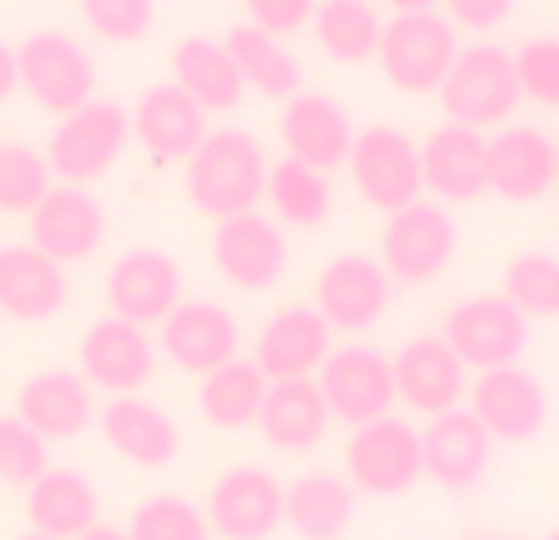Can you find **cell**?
Wrapping results in <instances>:
<instances>
[{
    "label": "cell",
    "mask_w": 559,
    "mask_h": 540,
    "mask_svg": "<svg viewBox=\"0 0 559 540\" xmlns=\"http://www.w3.org/2000/svg\"><path fill=\"white\" fill-rule=\"evenodd\" d=\"M128 143H133L128 108L114 104V98H88V104H79L74 114H64L55 124V133L45 143V163L64 187H88L104 173H114Z\"/></svg>",
    "instance_id": "277c9868"
},
{
    "label": "cell",
    "mask_w": 559,
    "mask_h": 540,
    "mask_svg": "<svg viewBox=\"0 0 559 540\" xmlns=\"http://www.w3.org/2000/svg\"><path fill=\"white\" fill-rule=\"evenodd\" d=\"M456 25L442 10H413V15H388L383 39H378V74L397 89V94H437L456 64Z\"/></svg>",
    "instance_id": "3957f363"
},
{
    "label": "cell",
    "mask_w": 559,
    "mask_h": 540,
    "mask_svg": "<svg viewBox=\"0 0 559 540\" xmlns=\"http://www.w3.org/2000/svg\"><path fill=\"white\" fill-rule=\"evenodd\" d=\"M472 540H501V536H472Z\"/></svg>",
    "instance_id": "f907efd6"
},
{
    "label": "cell",
    "mask_w": 559,
    "mask_h": 540,
    "mask_svg": "<svg viewBox=\"0 0 559 540\" xmlns=\"http://www.w3.org/2000/svg\"><path fill=\"white\" fill-rule=\"evenodd\" d=\"M79 540H128V531H123V526H108V521H98V526H88V531L79 536Z\"/></svg>",
    "instance_id": "7dc6e473"
},
{
    "label": "cell",
    "mask_w": 559,
    "mask_h": 540,
    "mask_svg": "<svg viewBox=\"0 0 559 540\" xmlns=\"http://www.w3.org/2000/svg\"><path fill=\"white\" fill-rule=\"evenodd\" d=\"M108 236V216L88 187H49V197L29 212V246L45 251L59 266H79L104 246Z\"/></svg>",
    "instance_id": "ffe728a7"
},
{
    "label": "cell",
    "mask_w": 559,
    "mask_h": 540,
    "mask_svg": "<svg viewBox=\"0 0 559 540\" xmlns=\"http://www.w3.org/2000/svg\"><path fill=\"white\" fill-rule=\"evenodd\" d=\"M128 124H133V143H143V153L157 163H187L202 148V138L212 133L206 108L192 104V94H182L173 79L147 84L128 108Z\"/></svg>",
    "instance_id": "cb8c5ba5"
},
{
    "label": "cell",
    "mask_w": 559,
    "mask_h": 540,
    "mask_svg": "<svg viewBox=\"0 0 559 540\" xmlns=\"http://www.w3.org/2000/svg\"><path fill=\"white\" fill-rule=\"evenodd\" d=\"M69 305V270L29 242L0 246V315L20 325H45Z\"/></svg>",
    "instance_id": "484cf974"
},
{
    "label": "cell",
    "mask_w": 559,
    "mask_h": 540,
    "mask_svg": "<svg viewBox=\"0 0 559 540\" xmlns=\"http://www.w3.org/2000/svg\"><path fill=\"white\" fill-rule=\"evenodd\" d=\"M167 64H173V84L182 89V94H192V104H202L206 118L241 108L246 79H241V69H236L226 39L187 35L173 45V59H167Z\"/></svg>",
    "instance_id": "f546056e"
},
{
    "label": "cell",
    "mask_w": 559,
    "mask_h": 540,
    "mask_svg": "<svg viewBox=\"0 0 559 540\" xmlns=\"http://www.w3.org/2000/svg\"><path fill=\"white\" fill-rule=\"evenodd\" d=\"M202 512L222 540H271L285 526V482L265 467H231L212 482Z\"/></svg>",
    "instance_id": "9a60e30c"
},
{
    "label": "cell",
    "mask_w": 559,
    "mask_h": 540,
    "mask_svg": "<svg viewBox=\"0 0 559 540\" xmlns=\"http://www.w3.org/2000/svg\"><path fill=\"white\" fill-rule=\"evenodd\" d=\"M15 418H25L39 437H79L94 423V388L74 368H39L20 378L15 388Z\"/></svg>",
    "instance_id": "4316f807"
},
{
    "label": "cell",
    "mask_w": 559,
    "mask_h": 540,
    "mask_svg": "<svg viewBox=\"0 0 559 540\" xmlns=\"http://www.w3.org/2000/svg\"><path fill=\"white\" fill-rule=\"evenodd\" d=\"M79 374L88 388H104L108 398H133L157 374V339L153 329L133 319L104 315L79 334Z\"/></svg>",
    "instance_id": "8fae6325"
},
{
    "label": "cell",
    "mask_w": 559,
    "mask_h": 540,
    "mask_svg": "<svg viewBox=\"0 0 559 540\" xmlns=\"http://www.w3.org/2000/svg\"><path fill=\"white\" fill-rule=\"evenodd\" d=\"M393 388L397 403H407V413L442 418L466 403L472 378H466V364L447 349L442 334H417L393 354Z\"/></svg>",
    "instance_id": "e0dca14e"
},
{
    "label": "cell",
    "mask_w": 559,
    "mask_h": 540,
    "mask_svg": "<svg viewBox=\"0 0 559 540\" xmlns=\"http://www.w3.org/2000/svg\"><path fill=\"white\" fill-rule=\"evenodd\" d=\"M344 167H348V177H354L358 197H364L373 212H383V216L423 197V163H417V143L393 124L358 128Z\"/></svg>",
    "instance_id": "9c48e42d"
},
{
    "label": "cell",
    "mask_w": 559,
    "mask_h": 540,
    "mask_svg": "<svg viewBox=\"0 0 559 540\" xmlns=\"http://www.w3.org/2000/svg\"><path fill=\"white\" fill-rule=\"evenodd\" d=\"M329 339H334V329H329V319L319 315L314 305H280L275 315L255 329L251 364L261 368L271 384H280V378H314L319 368H324L329 349H334Z\"/></svg>",
    "instance_id": "7402d4cb"
},
{
    "label": "cell",
    "mask_w": 559,
    "mask_h": 540,
    "mask_svg": "<svg viewBox=\"0 0 559 540\" xmlns=\"http://www.w3.org/2000/svg\"><path fill=\"white\" fill-rule=\"evenodd\" d=\"M456 256V222L452 207L417 197V202L388 212L383 232H378V266L397 285H432Z\"/></svg>",
    "instance_id": "5b68a950"
},
{
    "label": "cell",
    "mask_w": 559,
    "mask_h": 540,
    "mask_svg": "<svg viewBox=\"0 0 559 540\" xmlns=\"http://www.w3.org/2000/svg\"><path fill=\"white\" fill-rule=\"evenodd\" d=\"M79 20L108 45H138L157 20V0H79Z\"/></svg>",
    "instance_id": "ab89813d"
},
{
    "label": "cell",
    "mask_w": 559,
    "mask_h": 540,
    "mask_svg": "<svg viewBox=\"0 0 559 540\" xmlns=\"http://www.w3.org/2000/svg\"><path fill=\"white\" fill-rule=\"evenodd\" d=\"M108 315L133 319L143 329H157L177 305H182V266L157 246H133L123 251L104 275Z\"/></svg>",
    "instance_id": "5bb4252c"
},
{
    "label": "cell",
    "mask_w": 559,
    "mask_h": 540,
    "mask_svg": "<svg viewBox=\"0 0 559 540\" xmlns=\"http://www.w3.org/2000/svg\"><path fill=\"white\" fill-rule=\"evenodd\" d=\"M555 173H559V138H555Z\"/></svg>",
    "instance_id": "681fc988"
},
{
    "label": "cell",
    "mask_w": 559,
    "mask_h": 540,
    "mask_svg": "<svg viewBox=\"0 0 559 540\" xmlns=\"http://www.w3.org/2000/svg\"><path fill=\"white\" fill-rule=\"evenodd\" d=\"M15 64H20V89L55 118L74 114L79 104L94 98V84H98L94 55H88L74 35H64V30H39V35H29L25 45L15 49Z\"/></svg>",
    "instance_id": "ba28073f"
},
{
    "label": "cell",
    "mask_w": 559,
    "mask_h": 540,
    "mask_svg": "<svg viewBox=\"0 0 559 540\" xmlns=\"http://www.w3.org/2000/svg\"><path fill=\"white\" fill-rule=\"evenodd\" d=\"M511 55H515V79H521V98H531L540 108H559V39L535 35Z\"/></svg>",
    "instance_id": "b9f144b4"
},
{
    "label": "cell",
    "mask_w": 559,
    "mask_h": 540,
    "mask_svg": "<svg viewBox=\"0 0 559 540\" xmlns=\"http://www.w3.org/2000/svg\"><path fill=\"white\" fill-rule=\"evenodd\" d=\"M226 49H231V59L251 94L280 98V104L299 94V59L285 39L265 35V30H255V25H231L226 30Z\"/></svg>",
    "instance_id": "e575fe53"
},
{
    "label": "cell",
    "mask_w": 559,
    "mask_h": 540,
    "mask_svg": "<svg viewBox=\"0 0 559 540\" xmlns=\"http://www.w3.org/2000/svg\"><path fill=\"white\" fill-rule=\"evenodd\" d=\"M515 10V0H442V15L452 20L456 30H472V35H486V30L506 25Z\"/></svg>",
    "instance_id": "ee69618b"
},
{
    "label": "cell",
    "mask_w": 559,
    "mask_h": 540,
    "mask_svg": "<svg viewBox=\"0 0 559 540\" xmlns=\"http://www.w3.org/2000/svg\"><path fill=\"white\" fill-rule=\"evenodd\" d=\"M309 30H314L319 55H329L334 64H373L383 15L373 0H319Z\"/></svg>",
    "instance_id": "836d02e7"
},
{
    "label": "cell",
    "mask_w": 559,
    "mask_h": 540,
    "mask_svg": "<svg viewBox=\"0 0 559 540\" xmlns=\"http://www.w3.org/2000/svg\"><path fill=\"white\" fill-rule=\"evenodd\" d=\"M15 540H55V536H39V531H25V536H15Z\"/></svg>",
    "instance_id": "c3c4849f"
},
{
    "label": "cell",
    "mask_w": 559,
    "mask_h": 540,
    "mask_svg": "<svg viewBox=\"0 0 559 540\" xmlns=\"http://www.w3.org/2000/svg\"><path fill=\"white\" fill-rule=\"evenodd\" d=\"M491 437L466 408H452L442 418H427L423 427V477H432L447 492H472L491 472Z\"/></svg>",
    "instance_id": "d4e9b609"
},
{
    "label": "cell",
    "mask_w": 559,
    "mask_h": 540,
    "mask_svg": "<svg viewBox=\"0 0 559 540\" xmlns=\"http://www.w3.org/2000/svg\"><path fill=\"white\" fill-rule=\"evenodd\" d=\"M275 128H280V143H285V157L319 167V173L344 167L358 133L354 118L344 114V104L334 94H305V89L280 104Z\"/></svg>",
    "instance_id": "44dd1931"
},
{
    "label": "cell",
    "mask_w": 559,
    "mask_h": 540,
    "mask_svg": "<svg viewBox=\"0 0 559 540\" xmlns=\"http://www.w3.org/2000/svg\"><path fill=\"white\" fill-rule=\"evenodd\" d=\"M236 349H241V325L216 300H182L157 325V354L192 378H206L212 368L231 364Z\"/></svg>",
    "instance_id": "2e32d148"
},
{
    "label": "cell",
    "mask_w": 559,
    "mask_h": 540,
    "mask_svg": "<svg viewBox=\"0 0 559 540\" xmlns=\"http://www.w3.org/2000/svg\"><path fill=\"white\" fill-rule=\"evenodd\" d=\"M309 305L329 319L334 334H368L388 315V305H393V280L378 266V256L344 251L319 266Z\"/></svg>",
    "instance_id": "7c38bea8"
},
{
    "label": "cell",
    "mask_w": 559,
    "mask_h": 540,
    "mask_svg": "<svg viewBox=\"0 0 559 540\" xmlns=\"http://www.w3.org/2000/svg\"><path fill=\"white\" fill-rule=\"evenodd\" d=\"M25 521L39 536L79 540L88 526H98L94 482L84 472H74V467H49L45 477H35L25 486Z\"/></svg>",
    "instance_id": "4dcf8cb0"
},
{
    "label": "cell",
    "mask_w": 559,
    "mask_h": 540,
    "mask_svg": "<svg viewBox=\"0 0 559 540\" xmlns=\"http://www.w3.org/2000/svg\"><path fill=\"white\" fill-rule=\"evenodd\" d=\"M540 540H559V531H550V536H540Z\"/></svg>",
    "instance_id": "816d5d0a"
},
{
    "label": "cell",
    "mask_w": 559,
    "mask_h": 540,
    "mask_svg": "<svg viewBox=\"0 0 559 540\" xmlns=\"http://www.w3.org/2000/svg\"><path fill=\"white\" fill-rule=\"evenodd\" d=\"M20 89V64H15V49L0 39V104H5L10 94Z\"/></svg>",
    "instance_id": "f6af8a7d"
},
{
    "label": "cell",
    "mask_w": 559,
    "mask_h": 540,
    "mask_svg": "<svg viewBox=\"0 0 559 540\" xmlns=\"http://www.w3.org/2000/svg\"><path fill=\"white\" fill-rule=\"evenodd\" d=\"M314 384H319V394H324L334 423H344V427H364V423H373V418H388L397 403L393 354H383V349H373V344L329 349Z\"/></svg>",
    "instance_id": "30bf717a"
},
{
    "label": "cell",
    "mask_w": 559,
    "mask_h": 540,
    "mask_svg": "<svg viewBox=\"0 0 559 540\" xmlns=\"http://www.w3.org/2000/svg\"><path fill=\"white\" fill-rule=\"evenodd\" d=\"M49 472V447L25 418H0V482L5 486H29L35 477Z\"/></svg>",
    "instance_id": "60d3db41"
},
{
    "label": "cell",
    "mask_w": 559,
    "mask_h": 540,
    "mask_svg": "<svg viewBox=\"0 0 559 540\" xmlns=\"http://www.w3.org/2000/svg\"><path fill=\"white\" fill-rule=\"evenodd\" d=\"M437 98H442L447 124L476 128V133H496V128L511 124V114L521 108L515 55L506 45H491V39L462 45L447 84L437 89Z\"/></svg>",
    "instance_id": "7a4b0ae2"
},
{
    "label": "cell",
    "mask_w": 559,
    "mask_h": 540,
    "mask_svg": "<svg viewBox=\"0 0 559 540\" xmlns=\"http://www.w3.org/2000/svg\"><path fill=\"white\" fill-rule=\"evenodd\" d=\"M501 295L525 319H559V256L555 251L511 256V266L501 275Z\"/></svg>",
    "instance_id": "8d00e7d4"
},
{
    "label": "cell",
    "mask_w": 559,
    "mask_h": 540,
    "mask_svg": "<svg viewBox=\"0 0 559 540\" xmlns=\"http://www.w3.org/2000/svg\"><path fill=\"white\" fill-rule=\"evenodd\" d=\"M55 187L45 153H35L29 143H0V212L29 216Z\"/></svg>",
    "instance_id": "f35d334b"
},
{
    "label": "cell",
    "mask_w": 559,
    "mask_h": 540,
    "mask_svg": "<svg viewBox=\"0 0 559 540\" xmlns=\"http://www.w3.org/2000/svg\"><path fill=\"white\" fill-rule=\"evenodd\" d=\"M383 5L393 10V15H413V10H437L442 0H383Z\"/></svg>",
    "instance_id": "bcb514c9"
},
{
    "label": "cell",
    "mask_w": 559,
    "mask_h": 540,
    "mask_svg": "<svg viewBox=\"0 0 559 540\" xmlns=\"http://www.w3.org/2000/svg\"><path fill=\"white\" fill-rule=\"evenodd\" d=\"M442 339L466 374H486V368L521 364L525 344H531V319L511 305L506 295H466L442 315Z\"/></svg>",
    "instance_id": "52a82bcc"
},
{
    "label": "cell",
    "mask_w": 559,
    "mask_h": 540,
    "mask_svg": "<svg viewBox=\"0 0 559 540\" xmlns=\"http://www.w3.org/2000/svg\"><path fill=\"white\" fill-rule=\"evenodd\" d=\"M559 183L555 138L535 124H501L486 133V192L506 202H540Z\"/></svg>",
    "instance_id": "d6986e66"
},
{
    "label": "cell",
    "mask_w": 559,
    "mask_h": 540,
    "mask_svg": "<svg viewBox=\"0 0 559 540\" xmlns=\"http://www.w3.org/2000/svg\"><path fill=\"white\" fill-rule=\"evenodd\" d=\"M128 540H212V526H206V512L187 496H147V502L133 506L128 516Z\"/></svg>",
    "instance_id": "74e56055"
},
{
    "label": "cell",
    "mask_w": 559,
    "mask_h": 540,
    "mask_svg": "<svg viewBox=\"0 0 559 540\" xmlns=\"http://www.w3.org/2000/svg\"><path fill=\"white\" fill-rule=\"evenodd\" d=\"M423 163V197L442 207H466L486 197V133L462 124H437L417 143Z\"/></svg>",
    "instance_id": "603a6c76"
},
{
    "label": "cell",
    "mask_w": 559,
    "mask_h": 540,
    "mask_svg": "<svg viewBox=\"0 0 559 540\" xmlns=\"http://www.w3.org/2000/svg\"><path fill=\"white\" fill-rule=\"evenodd\" d=\"M466 413L486 427L491 443H531L545 427V418H550V398H545V384L531 368L506 364L472 378Z\"/></svg>",
    "instance_id": "4fadbf2b"
},
{
    "label": "cell",
    "mask_w": 559,
    "mask_h": 540,
    "mask_svg": "<svg viewBox=\"0 0 559 540\" xmlns=\"http://www.w3.org/2000/svg\"><path fill=\"white\" fill-rule=\"evenodd\" d=\"M329 423H334V413H329L314 378H280V384H271L261 418H255L261 437L275 453H314L329 437Z\"/></svg>",
    "instance_id": "f1b7e54d"
},
{
    "label": "cell",
    "mask_w": 559,
    "mask_h": 540,
    "mask_svg": "<svg viewBox=\"0 0 559 540\" xmlns=\"http://www.w3.org/2000/svg\"><path fill=\"white\" fill-rule=\"evenodd\" d=\"M314 5L319 0H241L246 25L265 30V35H275V39H289V35H299V30H309Z\"/></svg>",
    "instance_id": "7bdbcfd3"
},
{
    "label": "cell",
    "mask_w": 559,
    "mask_h": 540,
    "mask_svg": "<svg viewBox=\"0 0 559 540\" xmlns=\"http://www.w3.org/2000/svg\"><path fill=\"white\" fill-rule=\"evenodd\" d=\"M212 266L236 290H271L280 285V275L289 266L285 232H280V222L261 212L226 216L212 232Z\"/></svg>",
    "instance_id": "ac0fdd59"
},
{
    "label": "cell",
    "mask_w": 559,
    "mask_h": 540,
    "mask_svg": "<svg viewBox=\"0 0 559 540\" xmlns=\"http://www.w3.org/2000/svg\"><path fill=\"white\" fill-rule=\"evenodd\" d=\"M265 148L246 128H212L192 157H187V202L206 216V222H226V216L255 212L265 202Z\"/></svg>",
    "instance_id": "6da1fadb"
},
{
    "label": "cell",
    "mask_w": 559,
    "mask_h": 540,
    "mask_svg": "<svg viewBox=\"0 0 559 540\" xmlns=\"http://www.w3.org/2000/svg\"><path fill=\"white\" fill-rule=\"evenodd\" d=\"M265 202H271L275 222L314 232V226H324L329 212H334V183H329V173H319V167L280 157L271 167V177H265Z\"/></svg>",
    "instance_id": "d590c367"
},
{
    "label": "cell",
    "mask_w": 559,
    "mask_h": 540,
    "mask_svg": "<svg viewBox=\"0 0 559 540\" xmlns=\"http://www.w3.org/2000/svg\"><path fill=\"white\" fill-rule=\"evenodd\" d=\"M98 433H104V443L114 447L118 457H128L133 467H147V472H157V467H167L177 453H182V433H177V423L167 418V408L147 403V398H108V408L98 413Z\"/></svg>",
    "instance_id": "83f0119b"
},
{
    "label": "cell",
    "mask_w": 559,
    "mask_h": 540,
    "mask_svg": "<svg viewBox=\"0 0 559 540\" xmlns=\"http://www.w3.org/2000/svg\"><path fill=\"white\" fill-rule=\"evenodd\" d=\"M358 492L338 472H305L285 486V526L299 540H344Z\"/></svg>",
    "instance_id": "1f68e13d"
},
{
    "label": "cell",
    "mask_w": 559,
    "mask_h": 540,
    "mask_svg": "<svg viewBox=\"0 0 559 540\" xmlns=\"http://www.w3.org/2000/svg\"><path fill=\"white\" fill-rule=\"evenodd\" d=\"M265 388H271V378H265L251 359L236 354L231 364L212 368V374L197 384V413L212 427H222V433H241V427H255V418H261Z\"/></svg>",
    "instance_id": "d6a6232c"
},
{
    "label": "cell",
    "mask_w": 559,
    "mask_h": 540,
    "mask_svg": "<svg viewBox=\"0 0 559 540\" xmlns=\"http://www.w3.org/2000/svg\"><path fill=\"white\" fill-rule=\"evenodd\" d=\"M423 477V427L407 418H373L348 427L344 443V482L364 496H403Z\"/></svg>",
    "instance_id": "8992f818"
}]
</instances>
